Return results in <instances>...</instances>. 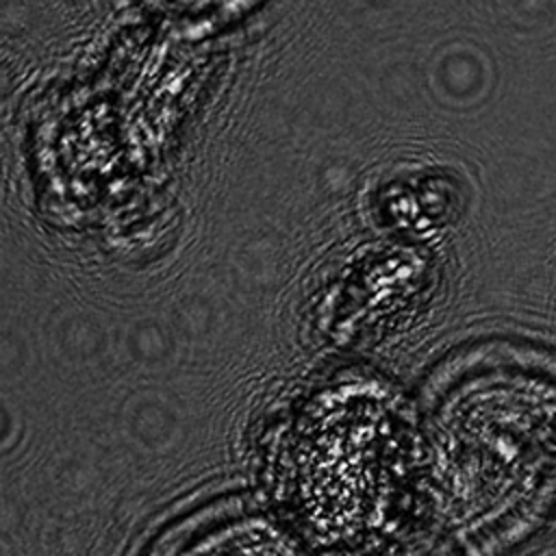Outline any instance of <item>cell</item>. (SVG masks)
Instances as JSON below:
<instances>
[{"label": "cell", "mask_w": 556, "mask_h": 556, "mask_svg": "<svg viewBox=\"0 0 556 556\" xmlns=\"http://www.w3.org/2000/svg\"><path fill=\"white\" fill-rule=\"evenodd\" d=\"M159 2H165L174 9H187V11H213L237 0H159Z\"/></svg>", "instance_id": "cell-1"}]
</instances>
